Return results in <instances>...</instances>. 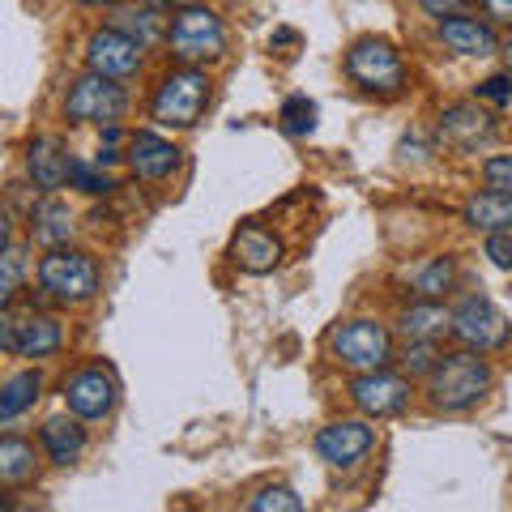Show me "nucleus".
Returning a JSON list of instances; mask_svg holds the SVG:
<instances>
[{"mask_svg":"<svg viewBox=\"0 0 512 512\" xmlns=\"http://www.w3.org/2000/svg\"><path fill=\"white\" fill-rule=\"evenodd\" d=\"M491 384H495V372L478 350H453V355H440V363L431 367L427 402L444 414H461L483 402L491 393Z\"/></svg>","mask_w":512,"mask_h":512,"instance_id":"1","label":"nucleus"},{"mask_svg":"<svg viewBox=\"0 0 512 512\" xmlns=\"http://www.w3.org/2000/svg\"><path fill=\"white\" fill-rule=\"evenodd\" d=\"M210 99H214L210 77H205L197 64H180V69H171L163 82H158L154 99H150V116L163 128H192L205 116Z\"/></svg>","mask_w":512,"mask_h":512,"instance_id":"2","label":"nucleus"},{"mask_svg":"<svg viewBox=\"0 0 512 512\" xmlns=\"http://www.w3.org/2000/svg\"><path fill=\"white\" fill-rule=\"evenodd\" d=\"M346 73L350 82L367 94H380V99H393L406 86V60L389 39L367 35L346 52Z\"/></svg>","mask_w":512,"mask_h":512,"instance_id":"3","label":"nucleus"},{"mask_svg":"<svg viewBox=\"0 0 512 512\" xmlns=\"http://www.w3.org/2000/svg\"><path fill=\"white\" fill-rule=\"evenodd\" d=\"M99 265H94V256L86 252H73V248H52L39 261V286L56 303H86L99 295Z\"/></svg>","mask_w":512,"mask_h":512,"instance_id":"4","label":"nucleus"},{"mask_svg":"<svg viewBox=\"0 0 512 512\" xmlns=\"http://www.w3.org/2000/svg\"><path fill=\"white\" fill-rule=\"evenodd\" d=\"M64 346V329L56 316L30 312V308H0V350L18 359H52Z\"/></svg>","mask_w":512,"mask_h":512,"instance_id":"5","label":"nucleus"},{"mask_svg":"<svg viewBox=\"0 0 512 512\" xmlns=\"http://www.w3.org/2000/svg\"><path fill=\"white\" fill-rule=\"evenodd\" d=\"M171 56L180 64H201V60H218L222 47H227V30H222V18L205 5H180L175 22L167 30Z\"/></svg>","mask_w":512,"mask_h":512,"instance_id":"6","label":"nucleus"},{"mask_svg":"<svg viewBox=\"0 0 512 512\" xmlns=\"http://www.w3.org/2000/svg\"><path fill=\"white\" fill-rule=\"evenodd\" d=\"M329 350L350 372H380L393 363V338L380 320H346L333 329Z\"/></svg>","mask_w":512,"mask_h":512,"instance_id":"7","label":"nucleus"},{"mask_svg":"<svg viewBox=\"0 0 512 512\" xmlns=\"http://www.w3.org/2000/svg\"><path fill=\"white\" fill-rule=\"evenodd\" d=\"M448 333L466 346L478 350V355H491V350H504L512 338V325L508 316L495 308L487 295H466L453 308V320H448Z\"/></svg>","mask_w":512,"mask_h":512,"instance_id":"8","label":"nucleus"},{"mask_svg":"<svg viewBox=\"0 0 512 512\" xmlns=\"http://www.w3.org/2000/svg\"><path fill=\"white\" fill-rule=\"evenodd\" d=\"M128 111V94L120 82H111L103 73L77 77L69 99H64V120L69 124H116Z\"/></svg>","mask_w":512,"mask_h":512,"instance_id":"9","label":"nucleus"},{"mask_svg":"<svg viewBox=\"0 0 512 512\" xmlns=\"http://www.w3.org/2000/svg\"><path fill=\"white\" fill-rule=\"evenodd\" d=\"M141 52H146V47L137 39H128L124 30L103 26V30H94L86 43V64H90V73H103L111 82H128V77L141 69Z\"/></svg>","mask_w":512,"mask_h":512,"instance_id":"10","label":"nucleus"},{"mask_svg":"<svg viewBox=\"0 0 512 512\" xmlns=\"http://www.w3.org/2000/svg\"><path fill=\"white\" fill-rule=\"evenodd\" d=\"M350 402H355L367 419H393L410 406V380L393 372H359L350 380Z\"/></svg>","mask_w":512,"mask_h":512,"instance_id":"11","label":"nucleus"},{"mask_svg":"<svg viewBox=\"0 0 512 512\" xmlns=\"http://www.w3.org/2000/svg\"><path fill=\"white\" fill-rule=\"evenodd\" d=\"M116 376L107 372V367H82V372H73L64 380V406L77 419H107L111 410H116Z\"/></svg>","mask_w":512,"mask_h":512,"instance_id":"12","label":"nucleus"},{"mask_svg":"<svg viewBox=\"0 0 512 512\" xmlns=\"http://www.w3.org/2000/svg\"><path fill=\"white\" fill-rule=\"evenodd\" d=\"M372 444H376V427H367L363 419H342V423L320 427L316 453H320V461L346 470V466H355V461H363L367 453H372Z\"/></svg>","mask_w":512,"mask_h":512,"instance_id":"13","label":"nucleus"},{"mask_svg":"<svg viewBox=\"0 0 512 512\" xmlns=\"http://www.w3.org/2000/svg\"><path fill=\"white\" fill-rule=\"evenodd\" d=\"M231 261L244 269V274L265 278V274H274V269L282 265V239L274 231L248 222V227H239L235 239H231Z\"/></svg>","mask_w":512,"mask_h":512,"instance_id":"14","label":"nucleus"},{"mask_svg":"<svg viewBox=\"0 0 512 512\" xmlns=\"http://www.w3.org/2000/svg\"><path fill=\"white\" fill-rule=\"evenodd\" d=\"M495 137V120L478 103H453L440 111V141L453 150H478Z\"/></svg>","mask_w":512,"mask_h":512,"instance_id":"15","label":"nucleus"},{"mask_svg":"<svg viewBox=\"0 0 512 512\" xmlns=\"http://www.w3.org/2000/svg\"><path fill=\"white\" fill-rule=\"evenodd\" d=\"M128 167H133L137 180H167V175L180 171V150L146 128V133L128 141Z\"/></svg>","mask_w":512,"mask_h":512,"instance_id":"16","label":"nucleus"},{"mask_svg":"<svg viewBox=\"0 0 512 512\" xmlns=\"http://www.w3.org/2000/svg\"><path fill=\"white\" fill-rule=\"evenodd\" d=\"M26 171L30 180H35V188L43 192H56L69 184V171H73V154L64 150L60 137H35L26 150Z\"/></svg>","mask_w":512,"mask_h":512,"instance_id":"17","label":"nucleus"},{"mask_svg":"<svg viewBox=\"0 0 512 512\" xmlns=\"http://www.w3.org/2000/svg\"><path fill=\"white\" fill-rule=\"evenodd\" d=\"M440 43L457 56H495L500 52V39H495L491 22H478V18H470V13L444 18L440 22Z\"/></svg>","mask_w":512,"mask_h":512,"instance_id":"18","label":"nucleus"},{"mask_svg":"<svg viewBox=\"0 0 512 512\" xmlns=\"http://www.w3.org/2000/svg\"><path fill=\"white\" fill-rule=\"evenodd\" d=\"M86 419H64V414H56V419H47L43 423V431H39V440H43V453L56 461V466H73L77 457L86 453V427H82Z\"/></svg>","mask_w":512,"mask_h":512,"instance_id":"19","label":"nucleus"},{"mask_svg":"<svg viewBox=\"0 0 512 512\" xmlns=\"http://www.w3.org/2000/svg\"><path fill=\"white\" fill-rule=\"evenodd\" d=\"M30 231H35V239L47 244V248L69 244L73 239V210L64 201H56V197H43L35 210H30Z\"/></svg>","mask_w":512,"mask_h":512,"instance_id":"20","label":"nucleus"},{"mask_svg":"<svg viewBox=\"0 0 512 512\" xmlns=\"http://www.w3.org/2000/svg\"><path fill=\"white\" fill-rule=\"evenodd\" d=\"M466 227L474 231H512V197L508 192H478V197L466 201Z\"/></svg>","mask_w":512,"mask_h":512,"instance_id":"21","label":"nucleus"},{"mask_svg":"<svg viewBox=\"0 0 512 512\" xmlns=\"http://www.w3.org/2000/svg\"><path fill=\"white\" fill-rule=\"evenodd\" d=\"M448 320H453V312L444 303L419 299L402 312V333H406V342H436L440 333H448Z\"/></svg>","mask_w":512,"mask_h":512,"instance_id":"22","label":"nucleus"},{"mask_svg":"<svg viewBox=\"0 0 512 512\" xmlns=\"http://www.w3.org/2000/svg\"><path fill=\"white\" fill-rule=\"evenodd\" d=\"M39 389H43V376L39 372L9 376L5 384H0V423H9V419H18V414H26L30 406L39 402Z\"/></svg>","mask_w":512,"mask_h":512,"instance_id":"23","label":"nucleus"},{"mask_svg":"<svg viewBox=\"0 0 512 512\" xmlns=\"http://www.w3.org/2000/svg\"><path fill=\"white\" fill-rule=\"evenodd\" d=\"M35 444H26L18 436H0V487H13V483H26L35 478Z\"/></svg>","mask_w":512,"mask_h":512,"instance_id":"24","label":"nucleus"},{"mask_svg":"<svg viewBox=\"0 0 512 512\" xmlns=\"http://www.w3.org/2000/svg\"><path fill=\"white\" fill-rule=\"evenodd\" d=\"M111 26L124 30L128 39H137L141 47H150L154 39H163V18L150 5H116L111 13Z\"/></svg>","mask_w":512,"mask_h":512,"instance_id":"25","label":"nucleus"},{"mask_svg":"<svg viewBox=\"0 0 512 512\" xmlns=\"http://www.w3.org/2000/svg\"><path fill=\"white\" fill-rule=\"evenodd\" d=\"M457 282V261L453 256H431V261L419 269V278H414V291L423 299H440L444 291H453Z\"/></svg>","mask_w":512,"mask_h":512,"instance_id":"26","label":"nucleus"},{"mask_svg":"<svg viewBox=\"0 0 512 512\" xmlns=\"http://www.w3.org/2000/svg\"><path fill=\"white\" fill-rule=\"evenodd\" d=\"M278 120H282L286 137H312L316 133V103L308 99V94H291V99L282 103Z\"/></svg>","mask_w":512,"mask_h":512,"instance_id":"27","label":"nucleus"},{"mask_svg":"<svg viewBox=\"0 0 512 512\" xmlns=\"http://www.w3.org/2000/svg\"><path fill=\"white\" fill-rule=\"evenodd\" d=\"M26 282V252L22 248H0V308H9L13 299H18Z\"/></svg>","mask_w":512,"mask_h":512,"instance_id":"28","label":"nucleus"},{"mask_svg":"<svg viewBox=\"0 0 512 512\" xmlns=\"http://www.w3.org/2000/svg\"><path fill=\"white\" fill-rule=\"evenodd\" d=\"M248 508L252 512H299L303 508V500H299V495H295V487H261V491H256L252 495V500H248Z\"/></svg>","mask_w":512,"mask_h":512,"instance_id":"29","label":"nucleus"},{"mask_svg":"<svg viewBox=\"0 0 512 512\" xmlns=\"http://www.w3.org/2000/svg\"><path fill=\"white\" fill-rule=\"evenodd\" d=\"M69 184H73L77 192H86V197H107V192H111V188H116V180H111V175H107V171H99V167H90V163H77V158H73Z\"/></svg>","mask_w":512,"mask_h":512,"instance_id":"30","label":"nucleus"},{"mask_svg":"<svg viewBox=\"0 0 512 512\" xmlns=\"http://www.w3.org/2000/svg\"><path fill=\"white\" fill-rule=\"evenodd\" d=\"M402 363H406V376H410V380H414V376H431V367L440 363V350H436V342H410L406 355H402Z\"/></svg>","mask_w":512,"mask_h":512,"instance_id":"31","label":"nucleus"},{"mask_svg":"<svg viewBox=\"0 0 512 512\" xmlns=\"http://www.w3.org/2000/svg\"><path fill=\"white\" fill-rule=\"evenodd\" d=\"M474 94L483 103H491V107H512V73H495V77H487V82H478L474 86Z\"/></svg>","mask_w":512,"mask_h":512,"instance_id":"32","label":"nucleus"},{"mask_svg":"<svg viewBox=\"0 0 512 512\" xmlns=\"http://www.w3.org/2000/svg\"><path fill=\"white\" fill-rule=\"evenodd\" d=\"M483 184L495 192H508L512 197V154H495L483 163Z\"/></svg>","mask_w":512,"mask_h":512,"instance_id":"33","label":"nucleus"},{"mask_svg":"<svg viewBox=\"0 0 512 512\" xmlns=\"http://www.w3.org/2000/svg\"><path fill=\"white\" fill-rule=\"evenodd\" d=\"M483 252L495 269H512V231H491Z\"/></svg>","mask_w":512,"mask_h":512,"instance_id":"34","label":"nucleus"},{"mask_svg":"<svg viewBox=\"0 0 512 512\" xmlns=\"http://www.w3.org/2000/svg\"><path fill=\"white\" fill-rule=\"evenodd\" d=\"M419 5H423V13H427V18H461V13H470V5H474V0H419Z\"/></svg>","mask_w":512,"mask_h":512,"instance_id":"35","label":"nucleus"},{"mask_svg":"<svg viewBox=\"0 0 512 512\" xmlns=\"http://www.w3.org/2000/svg\"><path fill=\"white\" fill-rule=\"evenodd\" d=\"M483 5V13L491 22H500V26H512V0H478Z\"/></svg>","mask_w":512,"mask_h":512,"instance_id":"36","label":"nucleus"},{"mask_svg":"<svg viewBox=\"0 0 512 512\" xmlns=\"http://www.w3.org/2000/svg\"><path fill=\"white\" fill-rule=\"evenodd\" d=\"M295 43V30H274V39H269V47H291Z\"/></svg>","mask_w":512,"mask_h":512,"instance_id":"37","label":"nucleus"},{"mask_svg":"<svg viewBox=\"0 0 512 512\" xmlns=\"http://www.w3.org/2000/svg\"><path fill=\"white\" fill-rule=\"evenodd\" d=\"M9 235H13V222L5 210H0V248H9Z\"/></svg>","mask_w":512,"mask_h":512,"instance_id":"38","label":"nucleus"},{"mask_svg":"<svg viewBox=\"0 0 512 512\" xmlns=\"http://www.w3.org/2000/svg\"><path fill=\"white\" fill-rule=\"evenodd\" d=\"M82 5H90V9H116V5H124V0H82Z\"/></svg>","mask_w":512,"mask_h":512,"instance_id":"39","label":"nucleus"},{"mask_svg":"<svg viewBox=\"0 0 512 512\" xmlns=\"http://www.w3.org/2000/svg\"><path fill=\"white\" fill-rule=\"evenodd\" d=\"M504 60H508V73H512V39L504 43Z\"/></svg>","mask_w":512,"mask_h":512,"instance_id":"40","label":"nucleus"},{"mask_svg":"<svg viewBox=\"0 0 512 512\" xmlns=\"http://www.w3.org/2000/svg\"><path fill=\"white\" fill-rule=\"evenodd\" d=\"M175 5H192V0H175Z\"/></svg>","mask_w":512,"mask_h":512,"instance_id":"41","label":"nucleus"},{"mask_svg":"<svg viewBox=\"0 0 512 512\" xmlns=\"http://www.w3.org/2000/svg\"><path fill=\"white\" fill-rule=\"evenodd\" d=\"M0 508H9V504H5V500H0Z\"/></svg>","mask_w":512,"mask_h":512,"instance_id":"42","label":"nucleus"}]
</instances>
